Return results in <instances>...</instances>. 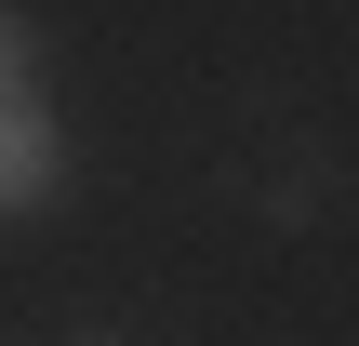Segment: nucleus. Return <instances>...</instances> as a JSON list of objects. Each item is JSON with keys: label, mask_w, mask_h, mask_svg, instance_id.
Returning a JSON list of instances; mask_svg holds the SVG:
<instances>
[{"label": "nucleus", "mask_w": 359, "mask_h": 346, "mask_svg": "<svg viewBox=\"0 0 359 346\" xmlns=\"http://www.w3.org/2000/svg\"><path fill=\"white\" fill-rule=\"evenodd\" d=\"M53 187H67V160H53V120L13 93V107H0V213H27V200H53Z\"/></svg>", "instance_id": "obj_1"}, {"label": "nucleus", "mask_w": 359, "mask_h": 346, "mask_svg": "<svg viewBox=\"0 0 359 346\" xmlns=\"http://www.w3.org/2000/svg\"><path fill=\"white\" fill-rule=\"evenodd\" d=\"M13 93H27V27L0 13V107H13Z\"/></svg>", "instance_id": "obj_2"}]
</instances>
